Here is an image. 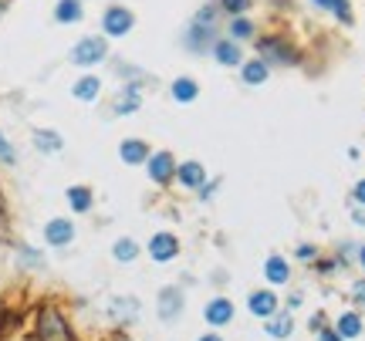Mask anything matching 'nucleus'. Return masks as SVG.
Wrapping results in <instances>:
<instances>
[{
	"mask_svg": "<svg viewBox=\"0 0 365 341\" xmlns=\"http://www.w3.org/2000/svg\"><path fill=\"white\" fill-rule=\"evenodd\" d=\"M38 338L41 341H75V335H71V328L64 321V314L44 311L38 318Z\"/></svg>",
	"mask_w": 365,
	"mask_h": 341,
	"instance_id": "obj_1",
	"label": "nucleus"
},
{
	"mask_svg": "<svg viewBox=\"0 0 365 341\" xmlns=\"http://www.w3.org/2000/svg\"><path fill=\"white\" fill-rule=\"evenodd\" d=\"M105 57H109V44H105V38H81L75 44V51H71V61L81 64V68L98 64V61H105Z\"/></svg>",
	"mask_w": 365,
	"mask_h": 341,
	"instance_id": "obj_2",
	"label": "nucleus"
},
{
	"mask_svg": "<svg viewBox=\"0 0 365 341\" xmlns=\"http://www.w3.org/2000/svg\"><path fill=\"white\" fill-rule=\"evenodd\" d=\"M102 27H105L109 38L129 34V31H132V11H125V7H109L105 18H102Z\"/></svg>",
	"mask_w": 365,
	"mask_h": 341,
	"instance_id": "obj_3",
	"label": "nucleus"
},
{
	"mask_svg": "<svg viewBox=\"0 0 365 341\" xmlns=\"http://www.w3.org/2000/svg\"><path fill=\"white\" fill-rule=\"evenodd\" d=\"M149 176H153V183L166 186V183L176 176V159L170 155V152H156L153 159H149Z\"/></svg>",
	"mask_w": 365,
	"mask_h": 341,
	"instance_id": "obj_4",
	"label": "nucleus"
},
{
	"mask_svg": "<svg viewBox=\"0 0 365 341\" xmlns=\"http://www.w3.org/2000/svg\"><path fill=\"white\" fill-rule=\"evenodd\" d=\"M149 253H153V260L166 264V260H173L176 253H179V244H176L173 233H156L153 240H149Z\"/></svg>",
	"mask_w": 365,
	"mask_h": 341,
	"instance_id": "obj_5",
	"label": "nucleus"
},
{
	"mask_svg": "<svg viewBox=\"0 0 365 341\" xmlns=\"http://www.w3.org/2000/svg\"><path fill=\"white\" fill-rule=\"evenodd\" d=\"M44 240L51 246H68L75 240V227H71V220H51L48 227H44Z\"/></svg>",
	"mask_w": 365,
	"mask_h": 341,
	"instance_id": "obj_6",
	"label": "nucleus"
},
{
	"mask_svg": "<svg viewBox=\"0 0 365 341\" xmlns=\"http://www.w3.org/2000/svg\"><path fill=\"white\" fill-rule=\"evenodd\" d=\"M261 55L270 57V61H277V64L294 61V51H288V44L281 38H261Z\"/></svg>",
	"mask_w": 365,
	"mask_h": 341,
	"instance_id": "obj_7",
	"label": "nucleus"
},
{
	"mask_svg": "<svg viewBox=\"0 0 365 341\" xmlns=\"http://www.w3.org/2000/svg\"><path fill=\"white\" fill-rule=\"evenodd\" d=\"M176 176H179V183H183L186 190H196V186L207 183V172H203L200 162H183V166H176Z\"/></svg>",
	"mask_w": 365,
	"mask_h": 341,
	"instance_id": "obj_8",
	"label": "nucleus"
},
{
	"mask_svg": "<svg viewBox=\"0 0 365 341\" xmlns=\"http://www.w3.org/2000/svg\"><path fill=\"white\" fill-rule=\"evenodd\" d=\"M183 311V298H179V291H173V287H166L163 294H159V314L166 318V321H173L176 314Z\"/></svg>",
	"mask_w": 365,
	"mask_h": 341,
	"instance_id": "obj_9",
	"label": "nucleus"
},
{
	"mask_svg": "<svg viewBox=\"0 0 365 341\" xmlns=\"http://www.w3.org/2000/svg\"><path fill=\"white\" fill-rule=\"evenodd\" d=\"M233 318V304L227 298H216V301L207 304V321L210 324H227Z\"/></svg>",
	"mask_w": 365,
	"mask_h": 341,
	"instance_id": "obj_10",
	"label": "nucleus"
},
{
	"mask_svg": "<svg viewBox=\"0 0 365 341\" xmlns=\"http://www.w3.org/2000/svg\"><path fill=\"white\" fill-rule=\"evenodd\" d=\"M55 18H58V24H78L81 20V0H58Z\"/></svg>",
	"mask_w": 365,
	"mask_h": 341,
	"instance_id": "obj_11",
	"label": "nucleus"
},
{
	"mask_svg": "<svg viewBox=\"0 0 365 341\" xmlns=\"http://www.w3.org/2000/svg\"><path fill=\"white\" fill-rule=\"evenodd\" d=\"M98 92H102V81H98L95 75H85L75 85V98H78V102H95Z\"/></svg>",
	"mask_w": 365,
	"mask_h": 341,
	"instance_id": "obj_12",
	"label": "nucleus"
},
{
	"mask_svg": "<svg viewBox=\"0 0 365 341\" xmlns=\"http://www.w3.org/2000/svg\"><path fill=\"white\" fill-rule=\"evenodd\" d=\"M274 307H277V301H274V294H270V291L250 294V311H254V314H261V318H270V314H274Z\"/></svg>",
	"mask_w": 365,
	"mask_h": 341,
	"instance_id": "obj_13",
	"label": "nucleus"
},
{
	"mask_svg": "<svg viewBox=\"0 0 365 341\" xmlns=\"http://www.w3.org/2000/svg\"><path fill=\"white\" fill-rule=\"evenodd\" d=\"M122 159L129 162V166H135V162H142L146 155H149V146L146 142H139V139H129V142H122Z\"/></svg>",
	"mask_w": 365,
	"mask_h": 341,
	"instance_id": "obj_14",
	"label": "nucleus"
},
{
	"mask_svg": "<svg viewBox=\"0 0 365 341\" xmlns=\"http://www.w3.org/2000/svg\"><path fill=\"white\" fill-rule=\"evenodd\" d=\"M213 55H216L220 64H240V48L233 41H216L213 44Z\"/></svg>",
	"mask_w": 365,
	"mask_h": 341,
	"instance_id": "obj_15",
	"label": "nucleus"
},
{
	"mask_svg": "<svg viewBox=\"0 0 365 341\" xmlns=\"http://www.w3.org/2000/svg\"><path fill=\"white\" fill-rule=\"evenodd\" d=\"M68 203H71L75 213H88L92 209V190L88 186H71L68 190Z\"/></svg>",
	"mask_w": 365,
	"mask_h": 341,
	"instance_id": "obj_16",
	"label": "nucleus"
},
{
	"mask_svg": "<svg viewBox=\"0 0 365 341\" xmlns=\"http://www.w3.org/2000/svg\"><path fill=\"white\" fill-rule=\"evenodd\" d=\"M34 146H38L41 152H48V155H51V152H58L64 142H61L58 132H51V129H38V132H34Z\"/></svg>",
	"mask_w": 365,
	"mask_h": 341,
	"instance_id": "obj_17",
	"label": "nucleus"
},
{
	"mask_svg": "<svg viewBox=\"0 0 365 341\" xmlns=\"http://www.w3.org/2000/svg\"><path fill=\"white\" fill-rule=\"evenodd\" d=\"M135 109H139V85H129L116 102V115H129V112H135Z\"/></svg>",
	"mask_w": 365,
	"mask_h": 341,
	"instance_id": "obj_18",
	"label": "nucleus"
},
{
	"mask_svg": "<svg viewBox=\"0 0 365 341\" xmlns=\"http://www.w3.org/2000/svg\"><path fill=\"white\" fill-rule=\"evenodd\" d=\"M196 92H200V88H196V81H190V78H179V81H173V98H176V102H183V105L193 102Z\"/></svg>",
	"mask_w": 365,
	"mask_h": 341,
	"instance_id": "obj_19",
	"label": "nucleus"
},
{
	"mask_svg": "<svg viewBox=\"0 0 365 341\" xmlns=\"http://www.w3.org/2000/svg\"><path fill=\"white\" fill-rule=\"evenodd\" d=\"M288 264H284V260H281V257H270L268 260V281L270 284H284V281H288Z\"/></svg>",
	"mask_w": 365,
	"mask_h": 341,
	"instance_id": "obj_20",
	"label": "nucleus"
},
{
	"mask_svg": "<svg viewBox=\"0 0 365 341\" xmlns=\"http://www.w3.org/2000/svg\"><path fill=\"white\" fill-rule=\"evenodd\" d=\"M268 331L274 338H288L291 331H294V321H291L288 314H277V318H270L268 321Z\"/></svg>",
	"mask_w": 365,
	"mask_h": 341,
	"instance_id": "obj_21",
	"label": "nucleus"
},
{
	"mask_svg": "<svg viewBox=\"0 0 365 341\" xmlns=\"http://www.w3.org/2000/svg\"><path fill=\"white\" fill-rule=\"evenodd\" d=\"M244 81H247V85L268 81V64H264V61H250L247 68H244Z\"/></svg>",
	"mask_w": 365,
	"mask_h": 341,
	"instance_id": "obj_22",
	"label": "nucleus"
},
{
	"mask_svg": "<svg viewBox=\"0 0 365 341\" xmlns=\"http://www.w3.org/2000/svg\"><path fill=\"white\" fill-rule=\"evenodd\" d=\"M359 331H362L359 314H342V318H338V335H342V338H355Z\"/></svg>",
	"mask_w": 365,
	"mask_h": 341,
	"instance_id": "obj_23",
	"label": "nucleus"
},
{
	"mask_svg": "<svg viewBox=\"0 0 365 341\" xmlns=\"http://www.w3.org/2000/svg\"><path fill=\"white\" fill-rule=\"evenodd\" d=\"M112 253H116V260H122V264H129V260H135L139 246H135L132 240H118V244L112 246Z\"/></svg>",
	"mask_w": 365,
	"mask_h": 341,
	"instance_id": "obj_24",
	"label": "nucleus"
},
{
	"mask_svg": "<svg viewBox=\"0 0 365 341\" xmlns=\"http://www.w3.org/2000/svg\"><path fill=\"white\" fill-rule=\"evenodd\" d=\"M318 7H328V11H335L338 18L345 20V24H352V11H348V0H315Z\"/></svg>",
	"mask_w": 365,
	"mask_h": 341,
	"instance_id": "obj_25",
	"label": "nucleus"
},
{
	"mask_svg": "<svg viewBox=\"0 0 365 341\" xmlns=\"http://www.w3.org/2000/svg\"><path fill=\"white\" fill-rule=\"evenodd\" d=\"M254 34V24H250L247 18H237V20H230V38H250Z\"/></svg>",
	"mask_w": 365,
	"mask_h": 341,
	"instance_id": "obj_26",
	"label": "nucleus"
},
{
	"mask_svg": "<svg viewBox=\"0 0 365 341\" xmlns=\"http://www.w3.org/2000/svg\"><path fill=\"white\" fill-rule=\"evenodd\" d=\"M0 162H7V166H11V162H18V152H14V146H11L4 135H0Z\"/></svg>",
	"mask_w": 365,
	"mask_h": 341,
	"instance_id": "obj_27",
	"label": "nucleus"
},
{
	"mask_svg": "<svg viewBox=\"0 0 365 341\" xmlns=\"http://www.w3.org/2000/svg\"><path fill=\"white\" fill-rule=\"evenodd\" d=\"M135 311H139V304L135 301H116L112 304V314H129V321L135 318Z\"/></svg>",
	"mask_w": 365,
	"mask_h": 341,
	"instance_id": "obj_28",
	"label": "nucleus"
},
{
	"mask_svg": "<svg viewBox=\"0 0 365 341\" xmlns=\"http://www.w3.org/2000/svg\"><path fill=\"white\" fill-rule=\"evenodd\" d=\"M247 4H250V0H223V7H227L230 14H233V11H244Z\"/></svg>",
	"mask_w": 365,
	"mask_h": 341,
	"instance_id": "obj_29",
	"label": "nucleus"
},
{
	"mask_svg": "<svg viewBox=\"0 0 365 341\" xmlns=\"http://www.w3.org/2000/svg\"><path fill=\"white\" fill-rule=\"evenodd\" d=\"M352 298H355L359 304H365V281H359V284L352 287Z\"/></svg>",
	"mask_w": 365,
	"mask_h": 341,
	"instance_id": "obj_30",
	"label": "nucleus"
},
{
	"mask_svg": "<svg viewBox=\"0 0 365 341\" xmlns=\"http://www.w3.org/2000/svg\"><path fill=\"white\" fill-rule=\"evenodd\" d=\"M355 200H359V203H365V179L355 186Z\"/></svg>",
	"mask_w": 365,
	"mask_h": 341,
	"instance_id": "obj_31",
	"label": "nucleus"
},
{
	"mask_svg": "<svg viewBox=\"0 0 365 341\" xmlns=\"http://www.w3.org/2000/svg\"><path fill=\"white\" fill-rule=\"evenodd\" d=\"M322 341H342V335H335V331H322Z\"/></svg>",
	"mask_w": 365,
	"mask_h": 341,
	"instance_id": "obj_32",
	"label": "nucleus"
},
{
	"mask_svg": "<svg viewBox=\"0 0 365 341\" xmlns=\"http://www.w3.org/2000/svg\"><path fill=\"white\" fill-rule=\"evenodd\" d=\"M352 216H355V223H362V227H365V209H355Z\"/></svg>",
	"mask_w": 365,
	"mask_h": 341,
	"instance_id": "obj_33",
	"label": "nucleus"
},
{
	"mask_svg": "<svg viewBox=\"0 0 365 341\" xmlns=\"http://www.w3.org/2000/svg\"><path fill=\"white\" fill-rule=\"evenodd\" d=\"M359 260H362V267H365V246H362V257H359Z\"/></svg>",
	"mask_w": 365,
	"mask_h": 341,
	"instance_id": "obj_34",
	"label": "nucleus"
},
{
	"mask_svg": "<svg viewBox=\"0 0 365 341\" xmlns=\"http://www.w3.org/2000/svg\"><path fill=\"white\" fill-rule=\"evenodd\" d=\"M200 341H220V338H213V335H210V338H200Z\"/></svg>",
	"mask_w": 365,
	"mask_h": 341,
	"instance_id": "obj_35",
	"label": "nucleus"
},
{
	"mask_svg": "<svg viewBox=\"0 0 365 341\" xmlns=\"http://www.w3.org/2000/svg\"><path fill=\"white\" fill-rule=\"evenodd\" d=\"M0 14H4V0H0Z\"/></svg>",
	"mask_w": 365,
	"mask_h": 341,
	"instance_id": "obj_36",
	"label": "nucleus"
}]
</instances>
